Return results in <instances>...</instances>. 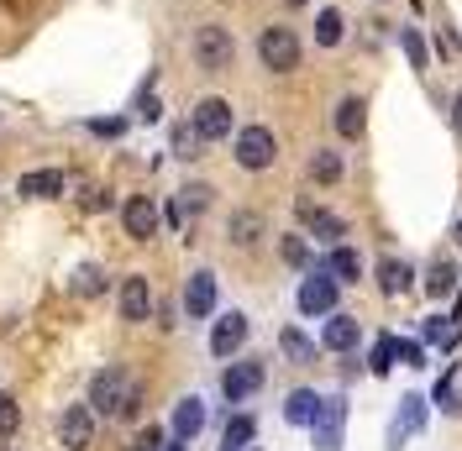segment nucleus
Wrapping results in <instances>:
<instances>
[{"instance_id":"nucleus-37","label":"nucleus","mask_w":462,"mask_h":451,"mask_svg":"<svg viewBox=\"0 0 462 451\" xmlns=\"http://www.w3.org/2000/svg\"><path fill=\"white\" fill-rule=\"evenodd\" d=\"M137 111H143V121H158V111H163V106H158V95H152V79L143 85V100H137Z\"/></svg>"},{"instance_id":"nucleus-9","label":"nucleus","mask_w":462,"mask_h":451,"mask_svg":"<svg viewBox=\"0 0 462 451\" xmlns=\"http://www.w3.org/2000/svg\"><path fill=\"white\" fill-rule=\"evenodd\" d=\"M58 436H63V446L69 451H85L95 441V410L89 404H74V410H63V420H58Z\"/></svg>"},{"instance_id":"nucleus-18","label":"nucleus","mask_w":462,"mask_h":451,"mask_svg":"<svg viewBox=\"0 0 462 451\" xmlns=\"http://www.w3.org/2000/svg\"><path fill=\"white\" fill-rule=\"evenodd\" d=\"M320 415V394L316 389H294V394L284 399V420L289 425H316Z\"/></svg>"},{"instance_id":"nucleus-40","label":"nucleus","mask_w":462,"mask_h":451,"mask_svg":"<svg viewBox=\"0 0 462 451\" xmlns=\"http://www.w3.org/2000/svg\"><path fill=\"white\" fill-rule=\"evenodd\" d=\"M400 357L410 367H426V363H420V346H415V341H400Z\"/></svg>"},{"instance_id":"nucleus-10","label":"nucleus","mask_w":462,"mask_h":451,"mask_svg":"<svg viewBox=\"0 0 462 451\" xmlns=\"http://www.w3.org/2000/svg\"><path fill=\"white\" fill-rule=\"evenodd\" d=\"M247 331H253V326H247V315L226 310L221 320H216V331H210V352H216V357H231V352L247 341Z\"/></svg>"},{"instance_id":"nucleus-12","label":"nucleus","mask_w":462,"mask_h":451,"mask_svg":"<svg viewBox=\"0 0 462 451\" xmlns=\"http://www.w3.org/2000/svg\"><path fill=\"white\" fill-rule=\"evenodd\" d=\"M221 389H226V399H247L263 389V367L258 363H231L226 378H221Z\"/></svg>"},{"instance_id":"nucleus-43","label":"nucleus","mask_w":462,"mask_h":451,"mask_svg":"<svg viewBox=\"0 0 462 451\" xmlns=\"http://www.w3.org/2000/svg\"><path fill=\"white\" fill-rule=\"evenodd\" d=\"M457 242H462V216H457Z\"/></svg>"},{"instance_id":"nucleus-42","label":"nucleus","mask_w":462,"mask_h":451,"mask_svg":"<svg viewBox=\"0 0 462 451\" xmlns=\"http://www.w3.org/2000/svg\"><path fill=\"white\" fill-rule=\"evenodd\" d=\"M163 451H184V441H173V446H163Z\"/></svg>"},{"instance_id":"nucleus-31","label":"nucleus","mask_w":462,"mask_h":451,"mask_svg":"<svg viewBox=\"0 0 462 451\" xmlns=\"http://www.w3.org/2000/svg\"><path fill=\"white\" fill-rule=\"evenodd\" d=\"M394 357H400V341H394V336H378V346H374V373H389V367H394Z\"/></svg>"},{"instance_id":"nucleus-29","label":"nucleus","mask_w":462,"mask_h":451,"mask_svg":"<svg viewBox=\"0 0 462 451\" xmlns=\"http://www.w3.org/2000/svg\"><path fill=\"white\" fill-rule=\"evenodd\" d=\"M279 346H284V357H294V363H310V357H316V346L300 336L294 326H289V331H279Z\"/></svg>"},{"instance_id":"nucleus-19","label":"nucleus","mask_w":462,"mask_h":451,"mask_svg":"<svg viewBox=\"0 0 462 451\" xmlns=\"http://www.w3.org/2000/svg\"><path fill=\"white\" fill-rule=\"evenodd\" d=\"M200 425H205V404L200 399H179V410H173V441L200 436Z\"/></svg>"},{"instance_id":"nucleus-6","label":"nucleus","mask_w":462,"mask_h":451,"mask_svg":"<svg viewBox=\"0 0 462 451\" xmlns=\"http://www.w3.org/2000/svg\"><path fill=\"white\" fill-rule=\"evenodd\" d=\"M121 226H126L132 242H152V236H158V205H152L147 195H132L126 210H121Z\"/></svg>"},{"instance_id":"nucleus-38","label":"nucleus","mask_w":462,"mask_h":451,"mask_svg":"<svg viewBox=\"0 0 462 451\" xmlns=\"http://www.w3.org/2000/svg\"><path fill=\"white\" fill-rule=\"evenodd\" d=\"M158 446H163V430H158V425H147L143 436L132 441V451H158Z\"/></svg>"},{"instance_id":"nucleus-39","label":"nucleus","mask_w":462,"mask_h":451,"mask_svg":"<svg viewBox=\"0 0 462 451\" xmlns=\"http://www.w3.org/2000/svg\"><path fill=\"white\" fill-rule=\"evenodd\" d=\"M89 132H95V137H121L126 121H89Z\"/></svg>"},{"instance_id":"nucleus-2","label":"nucleus","mask_w":462,"mask_h":451,"mask_svg":"<svg viewBox=\"0 0 462 451\" xmlns=\"http://www.w3.org/2000/svg\"><path fill=\"white\" fill-rule=\"evenodd\" d=\"M231 58H236V42H231L226 27H200L195 32V63H200L205 74H221V69H231Z\"/></svg>"},{"instance_id":"nucleus-3","label":"nucleus","mask_w":462,"mask_h":451,"mask_svg":"<svg viewBox=\"0 0 462 451\" xmlns=\"http://www.w3.org/2000/svg\"><path fill=\"white\" fill-rule=\"evenodd\" d=\"M258 58L273 69V74H289V69H300V37H294L289 27H263Z\"/></svg>"},{"instance_id":"nucleus-27","label":"nucleus","mask_w":462,"mask_h":451,"mask_svg":"<svg viewBox=\"0 0 462 451\" xmlns=\"http://www.w3.org/2000/svg\"><path fill=\"white\" fill-rule=\"evenodd\" d=\"M310 179L316 184H337L342 179V152H316L310 158Z\"/></svg>"},{"instance_id":"nucleus-24","label":"nucleus","mask_w":462,"mask_h":451,"mask_svg":"<svg viewBox=\"0 0 462 451\" xmlns=\"http://www.w3.org/2000/svg\"><path fill=\"white\" fill-rule=\"evenodd\" d=\"M326 273H331L337 283H352L357 273H363V262H357V253H352V247H337V253H331V262H326Z\"/></svg>"},{"instance_id":"nucleus-33","label":"nucleus","mask_w":462,"mask_h":451,"mask_svg":"<svg viewBox=\"0 0 462 451\" xmlns=\"http://www.w3.org/2000/svg\"><path fill=\"white\" fill-rule=\"evenodd\" d=\"M16 425H22V404H16L11 394H0V436H11Z\"/></svg>"},{"instance_id":"nucleus-35","label":"nucleus","mask_w":462,"mask_h":451,"mask_svg":"<svg viewBox=\"0 0 462 451\" xmlns=\"http://www.w3.org/2000/svg\"><path fill=\"white\" fill-rule=\"evenodd\" d=\"M404 58H410L415 69H426V37H420V32H404Z\"/></svg>"},{"instance_id":"nucleus-22","label":"nucleus","mask_w":462,"mask_h":451,"mask_svg":"<svg viewBox=\"0 0 462 451\" xmlns=\"http://www.w3.org/2000/svg\"><path fill=\"white\" fill-rule=\"evenodd\" d=\"M326 346H331V352H352V346H357V320H352V315H331V320H326Z\"/></svg>"},{"instance_id":"nucleus-28","label":"nucleus","mask_w":462,"mask_h":451,"mask_svg":"<svg viewBox=\"0 0 462 451\" xmlns=\"http://www.w3.org/2000/svg\"><path fill=\"white\" fill-rule=\"evenodd\" d=\"M452 289H457V268H452V262H431V273H426V294L441 299V294H452Z\"/></svg>"},{"instance_id":"nucleus-25","label":"nucleus","mask_w":462,"mask_h":451,"mask_svg":"<svg viewBox=\"0 0 462 451\" xmlns=\"http://www.w3.org/2000/svg\"><path fill=\"white\" fill-rule=\"evenodd\" d=\"M200 147H205V137L195 132V121H184V126L173 132V158H184V163H189V158H200Z\"/></svg>"},{"instance_id":"nucleus-1","label":"nucleus","mask_w":462,"mask_h":451,"mask_svg":"<svg viewBox=\"0 0 462 451\" xmlns=\"http://www.w3.org/2000/svg\"><path fill=\"white\" fill-rule=\"evenodd\" d=\"M137 404H143V389H137L132 373H121V367L95 373V383H89V410H95V415H106V420H132Z\"/></svg>"},{"instance_id":"nucleus-14","label":"nucleus","mask_w":462,"mask_h":451,"mask_svg":"<svg viewBox=\"0 0 462 451\" xmlns=\"http://www.w3.org/2000/svg\"><path fill=\"white\" fill-rule=\"evenodd\" d=\"M184 310L195 315V320L216 310V273H195V279H189V289H184Z\"/></svg>"},{"instance_id":"nucleus-20","label":"nucleus","mask_w":462,"mask_h":451,"mask_svg":"<svg viewBox=\"0 0 462 451\" xmlns=\"http://www.w3.org/2000/svg\"><path fill=\"white\" fill-rule=\"evenodd\" d=\"M337 436H342V404H326V399H320V415H316L320 451H337Z\"/></svg>"},{"instance_id":"nucleus-17","label":"nucleus","mask_w":462,"mask_h":451,"mask_svg":"<svg viewBox=\"0 0 462 451\" xmlns=\"http://www.w3.org/2000/svg\"><path fill=\"white\" fill-rule=\"evenodd\" d=\"M147 310H152V294H147V279H132L121 283V315L126 320H147Z\"/></svg>"},{"instance_id":"nucleus-41","label":"nucleus","mask_w":462,"mask_h":451,"mask_svg":"<svg viewBox=\"0 0 462 451\" xmlns=\"http://www.w3.org/2000/svg\"><path fill=\"white\" fill-rule=\"evenodd\" d=\"M452 126L462 132V89H457V100H452Z\"/></svg>"},{"instance_id":"nucleus-4","label":"nucleus","mask_w":462,"mask_h":451,"mask_svg":"<svg viewBox=\"0 0 462 451\" xmlns=\"http://www.w3.org/2000/svg\"><path fill=\"white\" fill-rule=\"evenodd\" d=\"M273 158H279V142H273L268 126H242V132H236V163H242V169L258 173V169H268Z\"/></svg>"},{"instance_id":"nucleus-21","label":"nucleus","mask_w":462,"mask_h":451,"mask_svg":"<svg viewBox=\"0 0 462 451\" xmlns=\"http://www.w3.org/2000/svg\"><path fill=\"white\" fill-rule=\"evenodd\" d=\"M410 283H415V273H410V262H400V257L378 262V289H383V294H404Z\"/></svg>"},{"instance_id":"nucleus-15","label":"nucleus","mask_w":462,"mask_h":451,"mask_svg":"<svg viewBox=\"0 0 462 451\" xmlns=\"http://www.w3.org/2000/svg\"><path fill=\"white\" fill-rule=\"evenodd\" d=\"M205 205H210V189H205V184H189V189H179V199L169 205V221L184 231V226H189V216H200Z\"/></svg>"},{"instance_id":"nucleus-30","label":"nucleus","mask_w":462,"mask_h":451,"mask_svg":"<svg viewBox=\"0 0 462 451\" xmlns=\"http://www.w3.org/2000/svg\"><path fill=\"white\" fill-rule=\"evenodd\" d=\"M426 341H431V346H457V320H447V315H431V326H426Z\"/></svg>"},{"instance_id":"nucleus-34","label":"nucleus","mask_w":462,"mask_h":451,"mask_svg":"<svg viewBox=\"0 0 462 451\" xmlns=\"http://www.w3.org/2000/svg\"><path fill=\"white\" fill-rule=\"evenodd\" d=\"M74 289H79V294H100V289H106V273H100V268H79V273H74Z\"/></svg>"},{"instance_id":"nucleus-7","label":"nucleus","mask_w":462,"mask_h":451,"mask_svg":"<svg viewBox=\"0 0 462 451\" xmlns=\"http://www.w3.org/2000/svg\"><path fill=\"white\" fill-rule=\"evenodd\" d=\"M337 289H342V283L331 279V273L305 279V283H300V315H331V310H337Z\"/></svg>"},{"instance_id":"nucleus-23","label":"nucleus","mask_w":462,"mask_h":451,"mask_svg":"<svg viewBox=\"0 0 462 451\" xmlns=\"http://www.w3.org/2000/svg\"><path fill=\"white\" fill-rule=\"evenodd\" d=\"M226 231H231V242H236V247H253V242L263 236V216H258V210H236Z\"/></svg>"},{"instance_id":"nucleus-11","label":"nucleus","mask_w":462,"mask_h":451,"mask_svg":"<svg viewBox=\"0 0 462 451\" xmlns=\"http://www.w3.org/2000/svg\"><path fill=\"white\" fill-rule=\"evenodd\" d=\"M331 121H337V132H342L346 142H357L363 132H368V100H363V95H346Z\"/></svg>"},{"instance_id":"nucleus-13","label":"nucleus","mask_w":462,"mask_h":451,"mask_svg":"<svg viewBox=\"0 0 462 451\" xmlns=\"http://www.w3.org/2000/svg\"><path fill=\"white\" fill-rule=\"evenodd\" d=\"M400 404H404V410H400V420H394V436H389V446H394V451H400L404 441L420 430V420H426V399H420V394L400 399Z\"/></svg>"},{"instance_id":"nucleus-5","label":"nucleus","mask_w":462,"mask_h":451,"mask_svg":"<svg viewBox=\"0 0 462 451\" xmlns=\"http://www.w3.org/2000/svg\"><path fill=\"white\" fill-rule=\"evenodd\" d=\"M189 121H195V132H200L205 142H221V137H231V106L221 100V95H210V100H200Z\"/></svg>"},{"instance_id":"nucleus-26","label":"nucleus","mask_w":462,"mask_h":451,"mask_svg":"<svg viewBox=\"0 0 462 451\" xmlns=\"http://www.w3.org/2000/svg\"><path fill=\"white\" fill-rule=\"evenodd\" d=\"M342 32H346L342 11H320V22H316V42H320V48H337V42H342Z\"/></svg>"},{"instance_id":"nucleus-44","label":"nucleus","mask_w":462,"mask_h":451,"mask_svg":"<svg viewBox=\"0 0 462 451\" xmlns=\"http://www.w3.org/2000/svg\"><path fill=\"white\" fill-rule=\"evenodd\" d=\"M289 5H305V0H289Z\"/></svg>"},{"instance_id":"nucleus-36","label":"nucleus","mask_w":462,"mask_h":451,"mask_svg":"<svg viewBox=\"0 0 462 451\" xmlns=\"http://www.w3.org/2000/svg\"><path fill=\"white\" fill-rule=\"evenodd\" d=\"M279 253H284V262H294V268H300V262H310V253H305V242H300V236H284V242H279Z\"/></svg>"},{"instance_id":"nucleus-8","label":"nucleus","mask_w":462,"mask_h":451,"mask_svg":"<svg viewBox=\"0 0 462 451\" xmlns=\"http://www.w3.org/2000/svg\"><path fill=\"white\" fill-rule=\"evenodd\" d=\"M294 216L305 221V231H310V236H320V242H331V247H342V236H346L342 216L320 210V205H310V199H300V205H294Z\"/></svg>"},{"instance_id":"nucleus-32","label":"nucleus","mask_w":462,"mask_h":451,"mask_svg":"<svg viewBox=\"0 0 462 451\" xmlns=\"http://www.w3.org/2000/svg\"><path fill=\"white\" fill-rule=\"evenodd\" d=\"M247 441H253V420L242 415V420H231V425H226V451H242Z\"/></svg>"},{"instance_id":"nucleus-16","label":"nucleus","mask_w":462,"mask_h":451,"mask_svg":"<svg viewBox=\"0 0 462 451\" xmlns=\"http://www.w3.org/2000/svg\"><path fill=\"white\" fill-rule=\"evenodd\" d=\"M16 195H27V199H53V195H63V173H58V169L22 173V184H16Z\"/></svg>"}]
</instances>
